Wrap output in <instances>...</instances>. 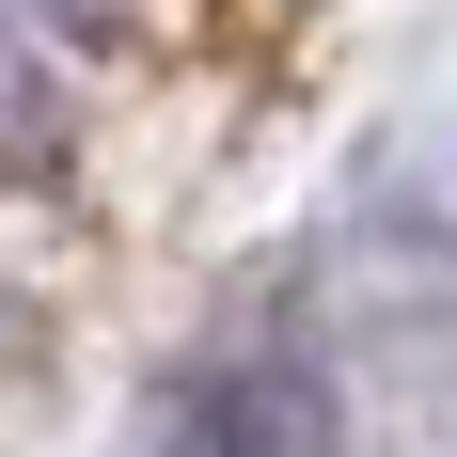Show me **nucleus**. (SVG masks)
<instances>
[{
  "label": "nucleus",
  "mask_w": 457,
  "mask_h": 457,
  "mask_svg": "<svg viewBox=\"0 0 457 457\" xmlns=\"http://www.w3.org/2000/svg\"><path fill=\"white\" fill-rule=\"evenodd\" d=\"M32 16H63V32H95V16H111V0H32Z\"/></svg>",
  "instance_id": "2"
},
{
  "label": "nucleus",
  "mask_w": 457,
  "mask_h": 457,
  "mask_svg": "<svg viewBox=\"0 0 457 457\" xmlns=\"http://www.w3.org/2000/svg\"><path fill=\"white\" fill-rule=\"evenodd\" d=\"M0 158H47V79L32 63H0Z\"/></svg>",
  "instance_id": "1"
}]
</instances>
